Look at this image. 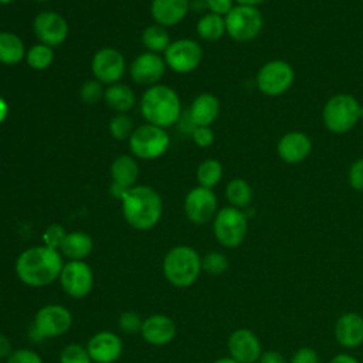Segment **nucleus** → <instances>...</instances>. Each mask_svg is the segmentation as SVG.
<instances>
[{
	"label": "nucleus",
	"instance_id": "a211bd4d",
	"mask_svg": "<svg viewBox=\"0 0 363 363\" xmlns=\"http://www.w3.org/2000/svg\"><path fill=\"white\" fill-rule=\"evenodd\" d=\"M230 357L238 363H257L262 354V346L258 336L247 328H238L231 332L227 340Z\"/></svg>",
	"mask_w": 363,
	"mask_h": 363
},
{
	"label": "nucleus",
	"instance_id": "aec40b11",
	"mask_svg": "<svg viewBox=\"0 0 363 363\" xmlns=\"http://www.w3.org/2000/svg\"><path fill=\"white\" fill-rule=\"evenodd\" d=\"M139 333L146 343L153 346H164L176 337L177 326L170 316L164 313H153L143 319Z\"/></svg>",
	"mask_w": 363,
	"mask_h": 363
},
{
	"label": "nucleus",
	"instance_id": "c756f323",
	"mask_svg": "<svg viewBox=\"0 0 363 363\" xmlns=\"http://www.w3.org/2000/svg\"><path fill=\"white\" fill-rule=\"evenodd\" d=\"M225 199L231 207L245 208L252 201V189L244 179H233L225 186Z\"/></svg>",
	"mask_w": 363,
	"mask_h": 363
},
{
	"label": "nucleus",
	"instance_id": "ea45409f",
	"mask_svg": "<svg viewBox=\"0 0 363 363\" xmlns=\"http://www.w3.org/2000/svg\"><path fill=\"white\" fill-rule=\"evenodd\" d=\"M347 182L353 190L363 191V157L354 160L347 172Z\"/></svg>",
	"mask_w": 363,
	"mask_h": 363
},
{
	"label": "nucleus",
	"instance_id": "39448f33",
	"mask_svg": "<svg viewBox=\"0 0 363 363\" xmlns=\"http://www.w3.org/2000/svg\"><path fill=\"white\" fill-rule=\"evenodd\" d=\"M362 105L350 94H336L330 96L322 111L325 128L332 133H346L360 121Z\"/></svg>",
	"mask_w": 363,
	"mask_h": 363
},
{
	"label": "nucleus",
	"instance_id": "5fc2aeb1",
	"mask_svg": "<svg viewBox=\"0 0 363 363\" xmlns=\"http://www.w3.org/2000/svg\"><path fill=\"white\" fill-rule=\"evenodd\" d=\"M360 119H363V106H362V109H360Z\"/></svg>",
	"mask_w": 363,
	"mask_h": 363
},
{
	"label": "nucleus",
	"instance_id": "864d4df0",
	"mask_svg": "<svg viewBox=\"0 0 363 363\" xmlns=\"http://www.w3.org/2000/svg\"><path fill=\"white\" fill-rule=\"evenodd\" d=\"M33 1H37V3H45V1H50V0H33Z\"/></svg>",
	"mask_w": 363,
	"mask_h": 363
},
{
	"label": "nucleus",
	"instance_id": "4c0bfd02",
	"mask_svg": "<svg viewBox=\"0 0 363 363\" xmlns=\"http://www.w3.org/2000/svg\"><path fill=\"white\" fill-rule=\"evenodd\" d=\"M142 323H143L142 316L135 311H125L119 315V319H118V325H119L121 330L128 335L140 332Z\"/></svg>",
	"mask_w": 363,
	"mask_h": 363
},
{
	"label": "nucleus",
	"instance_id": "79ce46f5",
	"mask_svg": "<svg viewBox=\"0 0 363 363\" xmlns=\"http://www.w3.org/2000/svg\"><path fill=\"white\" fill-rule=\"evenodd\" d=\"M288 363H319V354L313 347L303 346V347H299L292 354Z\"/></svg>",
	"mask_w": 363,
	"mask_h": 363
},
{
	"label": "nucleus",
	"instance_id": "09e8293b",
	"mask_svg": "<svg viewBox=\"0 0 363 363\" xmlns=\"http://www.w3.org/2000/svg\"><path fill=\"white\" fill-rule=\"evenodd\" d=\"M9 116V104L7 101L0 95V125L7 119Z\"/></svg>",
	"mask_w": 363,
	"mask_h": 363
},
{
	"label": "nucleus",
	"instance_id": "f704fd0d",
	"mask_svg": "<svg viewBox=\"0 0 363 363\" xmlns=\"http://www.w3.org/2000/svg\"><path fill=\"white\" fill-rule=\"evenodd\" d=\"M60 363H94L86 346L79 343L67 345L60 353Z\"/></svg>",
	"mask_w": 363,
	"mask_h": 363
},
{
	"label": "nucleus",
	"instance_id": "20e7f679",
	"mask_svg": "<svg viewBox=\"0 0 363 363\" xmlns=\"http://www.w3.org/2000/svg\"><path fill=\"white\" fill-rule=\"evenodd\" d=\"M162 269L170 285L189 288L201 274V257L190 245H174L164 254Z\"/></svg>",
	"mask_w": 363,
	"mask_h": 363
},
{
	"label": "nucleus",
	"instance_id": "bb28decb",
	"mask_svg": "<svg viewBox=\"0 0 363 363\" xmlns=\"http://www.w3.org/2000/svg\"><path fill=\"white\" fill-rule=\"evenodd\" d=\"M26 44L20 35L11 31H0V64L17 65L26 58Z\"/></svg>",
	"mask_w": 363,
	"mask_h": 363
},
{
	"label": "nucleus",
	"instance_id": "ddd939ff",
	"mask_svg": "<svg viewBox=\"0 0 363 363\" xmlns=\"http://www.w3.org/2000/svg\"><path fill=\"white\" fill-rule=\"evenodd\" d=\"M58 281L68 296L81 299L94 288V271L85 261H65Z\"/></svg>",
	"mask_w": 363,
	"mask_h": 363
},
{
	"label": "nucleus",
	"instance_id": "37998d69",
	"mask_svg": "<svg viewBox=\"0 0 363 363\" xmlns=\"http://www.w3.org/2000/svg\"><path fill=\"white\" fill-rule=\"evenodd\" d=\"M204 1L208 13H214L223 17H225L230 13V10L235 6L234 0H204Z\"/></svg>",
	"mask_w": 363,
	"mask_h": 363
},
{
	"label": "nucleus",
	"instance_id": "7c9ffc66",
	"mask_svg": "<svg viewBox=\"0 0 363 363\" xmlns=\"http://www.w3.org/2000/svg\"><path fill=\"white\" fill-rule=\"evenodd\" d=\"M223 177V164L217 159L203 160L196 170V179L199 186L213 189Z\"/></svg>",
	"mask_w": 363,
	"mask_h": 363
},
{
	"label": "nucleus",
	"instance_id": "393cba45",
	"mask_svg": "<svg viewBox=\"0 0 363 363\" xmlns=\"http://www.w3.org/2000/svg\"><path fill=\"white\" fill-rule=\"evenodd\" d=\"M94 250V240L85 231L67 233L60 252L68 261H84Z\"/></svg>",
	"mask_w": 363,
	"mask_h": 363
},
{
	"label": "nucleus",
	"instance_id": "423d86ee",
	"mask_svg": "<svg viewBox=\"0 0 363 363\" xmlns=\"http://www.w3.org/2000/svg\"><path fill=\"white\" fill-rule=\"evenodd\" d=\"M128 145L132 156L142 160H153L167 152L170 136L164 128L146 122L135 128Z\"/></svg>",
	"mask_w": 363,
	"mask_h": 363
},
{
	"label": "nucleus",
	"instance_id": "f3484780",
	"mask_svg": "<svg viewBox=\"0 0 363 363\" xmlns=\"http://www.w3.org/2000/svg\"><path fill=\"white\" fill-rule=\"evenodd\" d=\"M139 176V164L136 157L132 155H121L111 164V194L122 200V197L136 186V180Z\"/></svg>",
	"mask_w": 363,
	"mask_h": 363
},
{
	"label": "nucleus",
	"instance_id": "6ab92c4d",
	"mask_svg": "<svg viewBox=\"0 0 363 363\" xmlns=\"http://www.w3.org/2000/svg\"><path fill=\"white\" fill-rule=\"evenodd\" d=\"M122 340L111 330H99L86 343V350L94 363H113L122 354Z\"/></svg>",
	"mask_w": 363,
	"mask_h": 363
},
{
	"label": "nucleus",
	"instance_id": "a19ab883",
	"mask_svg": "<svg viewBox=\"0 0 363 363\" xmlns=\"http://www.w3.org/2000/svg\"><path fill=\"white\" fill-rule=\"evenodd\" d=\"M191 139L194 142V145H197L199 147H208L214 143V132L211 129V126H197L193 132H191Z\"/></svg>",
	"mask_w": 363,
	"mask_h": 363
},
{
	"label": "nucleus",
	"instance_id": "a18cd8bd",
	"mask_svg": "<svg viewBox=\"0 0 363 363\" xmlns=\"http://www.w3.org/2000/svg\"><path fill=\"white\" fill-rule=\"evenodd\" d=\"M177 125H179V128H180L184 133H190V135H191V132L197 128L196 123L193 122V119H191L189 111H187V112H182V115H180V118H179V121H177Z\"/></svg>",
	"mask_w": 363,
	"mask_h": 363
},
{
	"label": "nucleus",
	"instance_id": "b1692460",
	"mask_svg": "<svg viewBox=\"0 0 363 363\" xmlns=\"http://www.w3.org/2000/svg\"><path fill=\"white\" fill-rule=\"evenodd\" d=\"M196 126H211L220 113V101L211 92L199 94L187 109Z\"/></svg>",
	"mask_w": 363,
	"mask_h": 363
},
{
	"label": "nucleus",
	"instance_id": "4be33fe9",
	"mask_svg": "<svg viewBox=\"0 0 363 363\" xmlns=\"http://www.w3.org/2000/svg\"><path fill=\"white\" fill-rule=\"evenodd\" d=\"M335 339L345 349H354L363 343V316L357 312L342 313L335 322Z\"/></svg>",
	"mask_w": 363,
	"mask_h": 363
},
{
	"label": "nucleus",
	"instance_id": "603ef678",
	"mask_svg": "<svg viewBox=\"0 0 363 363\" xmlns=\"http://www.w3.org/2000/svg\"><path fill=\"white\" fill-rule=\"evenodd\" d=\"M14 0H0V6H6V4H10L13 3Z\"/></svg>",
	"mask_w": 363,
	"mask_h": 363
},
{
	"label": "nucleus",
	"instance_id": "9b49d317",
	"mask_svg": "<svg viewBox=\"0 0 363 363\" xmlns=\"http://www.w3.org/2000/svg\"><path fill=\"white\" fill-rule=\"evenodd\" d=\"M166 65L176 74L194 71L203 60V48L193 38H179L172 41L163 52Z\"/></svg>",
	"mask_w": 363,
	"mask_h": 363
},
{
	"label": "nucleus",
	"instance_id": "de8ad7c7",
	"mask_svg": "<svg viewBox=\"0 0 363 363\" xmlns=\"http://www.w3.org/2000/svg\"><path fill=\"white\" fill-rule=\"evenodd\" d=\"M329 363H359V360L349 353H339L333 356Z\"/></svg>",
	"mask_w": 363,
	"mask_h": 363
},
{
	"label": "nucleus",
	"instance_id": "c03bdc74",
	"mask_svg": "<svg viewBox=\"0 0 363 363\" xmlns=\"http://www.w3.org/2000/svg\"><path fill=\"white\" fill-rule=\"evenodd\" d=\"M257 363H288V360L278 350H267L262 352Z\"/></svg>",
	"mask_w": 363,
	"mask_h": 363
},
{
	"label": "nucleus",
	"instance_id": "2eb2a0df",
	"mask_svg": "<svg viewBox=\"0 0 363 363\" xmlns=\"http://www.w3.org/2000/svg\"><path fill=\"white\" fill-rule=\"evenodd\" d=\"M68 30L69 27L65 17L52 10H43L33 20V31L38 43L52 48L67 40Z\"/></svg>",
	"mask_w": 363,
	"mask_h": 363
},
{
	"label": "nucleus",
	"instance_id": "473e14b6",
	"mask_svg": "<svg viewBox=\"0 0 363 363\" xmlns=\"http://www.w3.org/2000/svg\"><path fill=\"white\" fill-rule=\"evenodd\" d=\"M108 129L113 139L125 140L130 138L135 130V125L128 113H115L108 123Z\"/></svg>",
	"mask_w": 363,
	"mask_h": 363
},
{
	"label": "nucleus",
	"instance_id": "72a5a7b5",
	"mask_svg": "<svg viewBox=\"0 0 363 363\" xmlns=\"http://www.w3.org/2000/svg\"><path fill=\"white\" fill-rule=\"evenodd\" d=\"M228 268V258L220 251H210L201 257V271L208 275H221Z\"/></svg>",
	"mask_w": 363,
	"mask_h": 363
},
{
	"label": "nucleus",
	"instance_id": "9d476101",
	"mask_svg": "<svg viewBox=\"0 0 363 363\" xmlns=\"http://www.w3.org/2000/svg\"><path fill=\"white\" fill-rule=\"evenodd\" d=\"M72 313L60 303H48L41 306L33 320V333L38 339L58 337L65 335L72 326Z\"/></svg>",
	"mask_w": 363,
	"mask_h": 363
},
{
	"label": "nucleus",
	"instance_id": "58836bf2",
	"mask_svg": "<svg viewBox=\"0 0 363 363\" xmlns=\"http://www.w3.org/2000/svg\"><path fill=\"white\" fill-rule=\"evenodd\" d=\"M6 363H44V362L37 352L27 347H20L10 353V356L6 359Z\"/></svg>",
	"mask_w": 363,
	"mask_h": 363
},
{
	"label": "nucleus",
	"instance_id": "7ed1b4c3",
	"mask_svg": "<svg viewBox=\"0 0 363 363\" xmlns=\"http://www.w3.org/2000/svg\"><path fill=\"white\" fill-rule=\"evenodd\" d=\"M139 109L147 123L164 129L176 125L183 112L177 92L160 82L145 89L139 101Z\"/></svg>",
	"mask_w": 363,
	"mask_h": 363
},
{
	"label": "nucleus",
	"instance_id": "412c9836",
	"mask_svg": "<svg viewBox=\"0 0 363 363\" xmlns=\"http://www.w3.org/2000/svg\"><path fill=\"white\" fill-rule=\"evenodd\" d=\"M312 150L311 138L301 130H291L282 135L277 143L278 156L289 164L303 162Z\"/></svg>",
	"mask_w": 363,
	"mask_h": 363
},
{
	"label": "nucleus",
	"instance_id": "cd10ccee",
	"mask_svg": "<svg viewBox=\"0 0 363 363\" xmlns=\"http://www.w3.org/2000/svg\"><path fill=\"white\" fill-rule=\"evenodd\" d=\"M197 35L208 43L218 41L225 34V20L214 13L203 14L196 24Z\"/></svg>",
	"mask_w": 363,
	"mask_h": 363
},
{
	"label": "nucleus",
	"instance_id": "49530a36",
	"mask_svg": "<svg viewBox=\"0 0 363 363\" xmlns=\"http://www.w3.org/2000/svg\"><path fill=\"white\" fill-rule=\"evenodd\" d=\"M11 352H13V346L10 339L6 335L0 333V359H7Z\"/></svg>",
	"mask_w": 363,
	"mask_h": 363
},
{
	"label": "nucleus",
	"instance_id": "0eeeda50",
	"mask_svg": "<svg viewBox=\"0 0 363 363\" xmlns=\"http://www.w3.org/2000/svg\"><path fill=\"white\" fill-rule=\"evenodd\" d=\"M248 231L247 214L235 207L227 206L217 211L213 218V233L218 244L225 248H235L242 244Z\"/></svg>",
	"mask_w": 363,
	"mask_h": 363
},
{
	"label": "nucleus",
	"instance_id": "2f4dec72",
	"mask_svg": "<svg viewBox=\"0 0 363 363\" xmlns=\"http://www.w3.org/2000/svg\"><path fill=\"white\" fill-rule=\"evenodd\" d=\"M26 62L30 68L43 71L47 69L52 61H54V50L50 45H45L43 43H37L31 45L26 52Z\"/></svg>",
	"mask_w": 363,
	"mask_h": 363
},
{
	"label": "nucleus",
	"instance_id": "c9c22d12",
	"mask_svg": "<svg viewBox=\"0 0 363 363\" xmlns=\"http://www.w3.org/2000/svg\"><path fill=\"white\" fill-rule=\"evenodd\" d=\"M105 86L95 78L85 81L79 88V96L81 101L85 104H96L101 99H104Z\"/></svg>",
	"mask_w": 363,
	"mask_h": 363
},
{
	"label": "nucleus",
	"instance_id": "e433bc0d",
	"mask_svg": "<svg viewBox=\"0 0 363 363\" xmlns=\"http://www.w3.org/2000/svg\"><path fill=\"white\" fill-rule=\"evenodd\" d=\"M65 235H67V231L61 224H57V223L50 224L43 233V245L60 251Z\"/></svg>",
	"mask_w": 363,
	"mask_h": 363
},
{
	"label": "nucleus",
	"instance_id": "5701e85b",
	"mask_svg": "<svg viewBox=\"0 0 363 363\" xmlns=\"http://www.w3.org/2000/svg\"><path fill=\"white\" fill-rule=\"evenodd\" d=\"M190 10V0H152L150 16L163 27L177 26Z\"/></svg>",
	"mask_w": 363,
	"mask_h": 363
},
{
	"label": "nucleus",
	"instance_id": "6e6552de",
	"mask_svg": "<svg viewBox=\"0 0 363 363\" xmlns=\"http://www.w3.org/2000/svg\"><path fill=\"white\" fill-rule=\"evenodd\" d=\"M225 33L237 43L255 40L264 26L262 13L258 7L235 4L224 17Z\"/></svg>",
	"mask_w": 363,
	"mask_h": 363
},
{
	"label": "nucleus",
	"instance_id": "a878e982",
	"mask_svg": "<svg viewBox=\"0 0 363 363\" xmlns=\"http://www.w3.org/2000/svg\"><path fill=\"white\" fill-rule=\"evenodd\" d=\"M104 101L116 113H128L136 104V95L129 85L115 82L105 88Z\"/></svg>",
	"mask_w": 363,
	"mask_h": 363
},
{
	"label": "nucleus",
	"instance_id": "1a4fd4ad",
	"mask_svg": "<svg viewBox=\"0 0 363 363\" xmlns=\"http://www.w3.org/2000/svg\"><path fill=\"white\" fill-rule=\"evenodd\" d=\"M295 81L294 67L284 60H271L265 62L257 72V88L268 96L285 94Z\"/></svg>",
	"mask_w": 363,
	"mask_h": 363
},
{
	"label": "nucleus",
	"instance_id": "4468645a",
	"mask_svg": "<svg viewBox=\"0 0 363 363\" xmlns=\"http://www.w3.org/2000/svg\"><path fill=\"white\" fill-rule=\"evenodd\" d=\"M217 196L213 189L196 186L190 189L183 201V210L193 224H206L213 221L218 211Z\"/></svg>",
	"mask_w": 363,
	"mask_h": 363
},
{
	"label": "nucleus",
	"instance_id": "f03ea898",
	"mask_svg": "<svg viewBox=\"0 0 363 363\" xmlns=\"http://www.w3.org/2000/svg\"><path fill=\"white\" fill-rule=\"evenodd\" d=\"M125 221L135 230L147 231L153 228L163 214L160 194L147 184L133 186L121 200Z\"/></svg>",
	"mask_w": 363,
	"mask_h": 363
},
{
	"label": "nucleus",
	"instance_id": "c85d7f7f",
	"mask_svg": "<svg viewBox=\"0 0 363 363\" xmlns=\"http://www.w3.org/2000/svg\"><path fill=\"white\" fill-rule=\"evenodd\" d=\"M142 43L149 52L162 54L167 50L172 41L167 28L153 23L142 31Z\"/></svg>",
	"mask_w": 363,
	"mask_h": 363
},
{
	"label": "nucleus",
	"instance_id": "3c124183",
	"mask_svg": "<svg viewBox=\"0 0 363 363\" xmlns=\"http://www.w3.org/2000/svg\"><path fill=\"white\" fill-rule=\"evenodd\" d=\"M213 363H238L237 360H234L233 357H220V359H217V360H214Z\"/></svg>",
	"mask_w": 363,
	"mask_h": 363
},
{
	"label": "nucleus",
	"instance_id": "dca6fc26",
	"mask_svg": "<svg viewBox=\"0 0 363 363\" xmlns=\"http://www.w3.org/2000/svg\"><path fill=\"white\" fill-rule=\"evenodd\" d=\"M166 62L160 54L145 51L133 58L129 67V74L133 82L145 86L159 84L166 72Z\"/></svg>",
	"mask_w": 363,
	"mask_h": 363
},
{
	"label": "nucleus",
	"instance_id": "f8f14e48",
	"mask_svg": "<svg viewBox=\"0 0 363 363\" xmlns=\"http://www.w3.org/2000/svg\"><path fill=\"white\" fill-rule=\"evenodd\" d=\"M91 72L96 81L106 86L115 82H121L126 72V60L123 54L116 48H99L92 55Z\"/></svg>",
	"mask_w": 363,
	"mask_h": 363
},
{
	"label": "nucleus",
	"instance_id": "8fccbe9b",
	"mask_svg": "<svg viewBox=\"0 0 363 363\" xmlns=\"http://www.w3.org/2000/svg\"><path fill=\"white\" fill-rule=\"evenodd\" d=\"M237 4H242V6H259L261 3H264L265 0H234Z\"/></svg>",
	"mask_w": 363,
	"mask_h": 363
},
{
	"label": "nucleus",
	"instance_id": "f257e3e1",
	"mask_svg": "<svg viewBox=\"0 0 363 363\" xmlns=\"http://www.w3.org/2000/svg\"><path fill=\"white\" fill-rule=\"evenodd\" d=\"M64 261L58 250L34 245L24 250L14 264L17 278L27 286H47L58 279Z\"/></svg>",
	"mask_w": 363,
	"mask_h": 363
}]
</instances>
